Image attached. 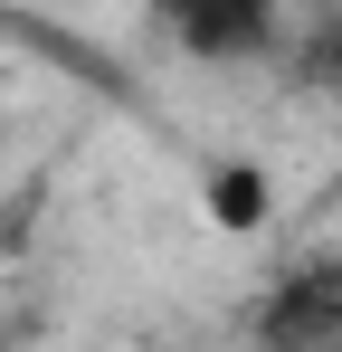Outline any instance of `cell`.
Masks as SVG:
<instances>
[{
	"label": "cell",
	"instance_id": "cell-1",
	"mask_svg": "<svg viewBox=\"0 0 342 352\" xmlns=\"http://www.w3.org/2000/svg\"><path fill=\"white\" fill-rule=\"evenodd\" d=\"M152 29H162L181 58L200 67H247L285 48V0H143Z\"/></svg>",
	"mask_w": 342,
	"mask_h": 352
},
{
	"label": "cell",
	"instance_id": "cell-2",
	"mask_svg": "<svg viewBox=\"0 0 342 352\" xmlns=\"http://www.w3.org/2000/svg\"><path fill=\"white\" fill-rule=\"evenodd\" d=\"M257 352H342V257H295L247 314Z\"/></svg>",
	"mask_w": 342,
	"mask_h": 352
},
{
	"label": "cell",
	"instance_id": "cell-3",
	"mask_svg": "<svg viewBox=\"0 0 342 352\" xmlns=\"http://www.w3.org/2000/svg\"><path fill=\"white\" fill-rule=\"evenodd\" d=\"M285 86H304V96H342V0L314 10V29L285 48Z\"/></svg>",
	"mask_w": 342,
	"mask_h": 352
},
{
	"label": "cell",
	"instance_id": "cell-4",
	"mask_svg": "<svg viewBox=\"0 0 342 352\" xmlns=\"http://www.w3.org/2000/svg\"><path fill=\"white\" fill-rule=\"evenodd\" d=\"M266 172H219V229H257L266 219Z\"/></svg>",
	"mask_w": 342,
	"mask_h": 352
}]
</instances>
